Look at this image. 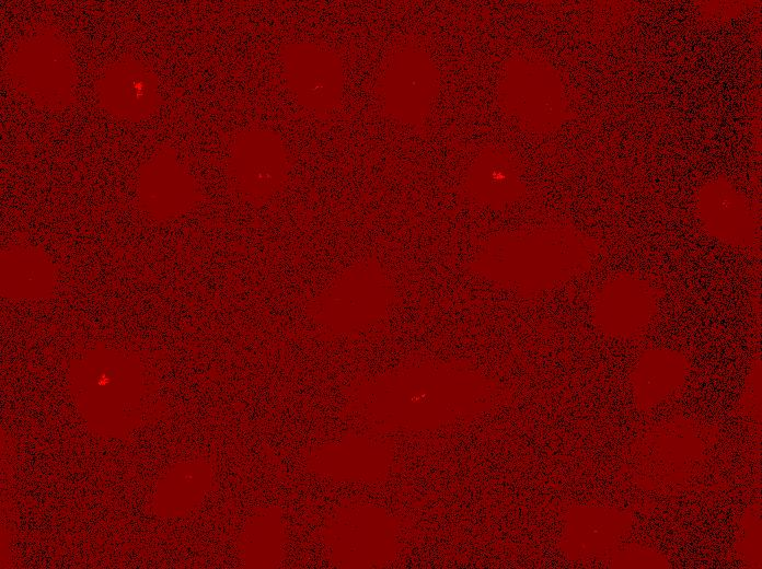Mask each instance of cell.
Wrapping results in <instances>:
<instances>
[{
  "mask_svg": "<svg viewBox=\"0 0 762 569\" xmlns=\"http://www.w3.org/2000/svg\"><path fill=\"white\" fill-rule=\"evenodd\" d=\"M593 254L592 247L578 240H526L515 244L495 269L519 291L542 292L586 271Z\"/></svg>",
  "mask_w": 762,
  "mask_h": 569,
  "instance_id": "obj_1",
  "label": "cell"
},
{
  "mask_svg": "<svg viewBox=\"0 0 762 569\" xmlns=\"http://www.w3.org/2000/svg\"><path fill=\"white\" fill-rule=\"evenodd\" d=\"M287 86L302 107L325 117L337 106L343 88L339 59L330 49L304 42L281 48Z\"/></svg>",
  "mask_w": 762,
  "mask_h": 569,
  "instance_id": "obj_2",
  "label": "cell"
},
{
  "mask_svg": "<svg viewBox=\"0 0 762 569\" xmlns=\"http://www.w3.org/2000/svg\"><path fill=\"white\" fill-rule=\"evenodd\" d=\"M660 291L632 272L608 279L596 294L593 318L607 335L628 338L645 330L654 320Z\"/></svg>",
  "mask_w": 762,
  "mask_h": 569,
  "instance_id": "obj_3",
  "label": "cell"
},
{
  "mask_svg": "<svg viewBox=\"0 0 762 569\" xmlns=\"http://www.w3.org/2000/svg\"><path fill=\"white\" fill-rule=\"evenodd\" d=\"M235 165L249 196L262 204L284 187L288 178L289 155L279 135L256 129L244 133L238 142Z\"/></svg>",
  "mask_w": 762,
  "mask_h": 569,
  "instance_id": "obj_4",
  "label": "cell"
},
{
  "mask_svg": "<svg viewBox=\"0 0 762 569\" xmlns=\"http://www.w3.org/2000/svg\"><path fill=\"white\" fill-rule=\"evenodd\" d=\"M702 218L714 235L730 245L746 247L753 232L744 204L725 185L706 189L701 198Z\"/></svg>",
  "mask_w": 762,
  "mask_h": 569,
  "instance_id": "obj_5",
  "label": "cell"
},
{
  "mask_svg": "<svg viewBox=\"0 0 762 569\" xmlns=\"http://www.w3.org/2000/svg\"><path fill=\"white\" fill-rule=\"evenodd\" d=\"M686 369V361L679 352L650 350L643 353L633 373L637 400L647 405L663 399L682 384Z\"/></svg>",
  "mask_w": 762,
  "mask_h": 569,
  "instance_id": "obj_6",
  "label": "cell"
}]
</instances>
